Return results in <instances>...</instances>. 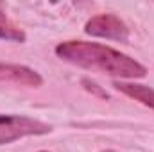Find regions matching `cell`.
Listing matches in <instances>:
<instances>
[{
  "label": "cell",
  "mask_w": 154,
  "mask_h": 152,
  "mask_svg": "<svg viewBox=\"0 0 154 152\" xmlns=\"http://www.w3.org/2000/svg\"><path fill=\"white\" fill-rule=\"evenodd\" d=\"M56 54L81 68L102 72L108 75L124 79H140L145 77V66L129 56L118 52L111 47L88 41H63L56 47Z\"/></svg>",
  "instance_id": "6da1fadb"
},
{
  "label": "cell",
  "mask_w": 154,
  "mask_h": 152,
  "mask_svg": "<svg viewBox=\"0 0 154 152\" xmlns=\"http://www.w3.org/2000/svg\"><path fill=\"white\" fill-rule=\"evenodd\" d=\"M50 125L36 118L18 114H0V145L11 143L25 136H38L50 132Z\"/></svg>",
  "instance_id": "7a4b0ae2"
},
{
  "label": "cell",
  "mask_w": 154,
  "mask_h": 152,
  "mask_svg": "<svg viewBox=\"0 0 154 152\" xmlns=\"http://www.w3.org/2000/svg\"><path fill=\"white\" fill-rule=\"evenodd\" d=\"M88 34L97 36V38L116 39V41H125L129 38V29L127 25L115 14H99L93 16L84 29Z\"/></svg>",
  "instance_id": "3957f363"
},
{
  "label": "cell",
  "mask_w": 154,
  "mask_h": 152,
  "mask_svg": "<svg viewBox=\"0 0 154 152\" xmlns=\"http://www.w3.org/2000/svg\"><path fill=\"white\" fill-rule=\"evenodd\" d=\"M0 82H14V84H23V86L38 88V86H41L43 79L32 68L22 66V65L0 63Z\"/></svg>",
  "instance_id": "277c9868"
},
{
  "label": "cell",
  "mask_w": 154,
  "mask_h": 152,
  "mask_svg": "<svg viewBox=\"0 0 154 152\" xmlns=\"http://www.w3.org/2000/svg\"><path fill=\"white\" fill-rule=\"evenodd\" d=\"M118 91L125 93L127 97L142 102L143 106H149L154 109V90L143 84H134V82H113Z\"/></svg>",
  "instance_id": "5b68a950"
},
{
  "label": "cell",
  "mask_w": 154,
  "mask_h": 152,
  "mask_svg": "<svg viewBox=\"0 0 154 152\" xmlns=\"http://www.w3.org/2000/svg\"><path fill=\"white\" fill-rule=\"evenodd\" d=\"M0 38L9 39V41H25V34L22 29H18L9 18L7 14L0 9Z\"/></svg>",
  "instance_id": "8992f818"
},
{
  "label": "cell",
  "mask_w": 154,
  "mask_h": 152,
  "mask_svg": "<svg viewBox=\"0 0 154 152\" xmlns=\"http://www.w3.org/2000/svg\"><path fill=\"white\" fill-rule=\"evenodd\" d=\"M82 84H84V88H86L90 93H93V95H97V97H100V99H108V97H109L104 90L99 88V84H95V82L90 81V79H82Z\"/></svg>",
  "instance_id": "52a82bcc"
},
{
  "label": "cell",
  "mask_w": 154,
  "mask_h": 152,
  "mask_svg": "<svg viewBox=\"0 0 154 152\" xmlns=\"http://www.w3.org/2000/svg\"><path fill=\"white\" fill-rule=\"evenodd\" d=\"M102 152H115V150H102Z\"/></svg>",
  "instance_id": "ba28073f"
}]
</instances>
